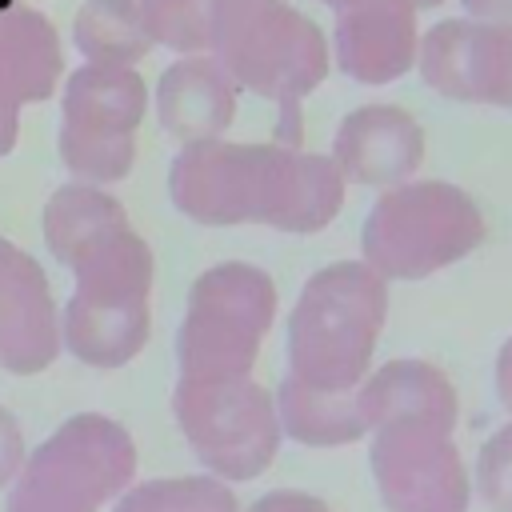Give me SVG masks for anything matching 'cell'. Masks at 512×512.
Wrapping results in <instances>:
<instances>
[{
	"label": "cell",
	"instance_id": "cell-1",
	"mask_svg": "<svg viewBox=\"0 0 512 512\" xmlns=\"http://www.w3.org/2000/svg\"><path fill=\"white\" fill-rule=\"evenodd\" d=\"M336 160L288 144L192 140L168 172L172 204L204 228L268 224L276 232H320L344 204Z\"/></svg>",
	"mask_w": 512,
	"mask_h": 512
},
{
	"label": "cell",
	"instance_id": "cell-2",
	"mask_svg": "<svg viewBox=\"0 0 512 512\" xmlns=\"http://www.w3.org/2000/svg\"><path fill=\"white\" fill-rule=\"evenodd\" d=\"M208 56L236 80L276 104V144L300 148V104L328 76L324 32L284 0H212Z\"/></svg>",
	"mask_w": 512,
	"mask_h": 512
},
{
	"label": "cell",
	"instance_id": "cell-3",
	"mask_svg": "<svg viewBox=\"0 0 512 512\" xmlns=\"http://www.w3.org/2000/svg\"><path fill=\"white\" fill-rule=\"evenodd\" d=\"M388 320V280L364 260L308 276L288 316V380L316 392H356Z\"/></svg>",
	"mask_w": 512,
	"mask_h": 512
},
{
	"label": "cell",
	"instance_id": "cell-4",
	"mask_svg": "<svg viewBox=\"0 0 512 512\" xmlns=\"http://www.w3.org/2000/svg\"><path fill=\"white\" fill-rule=\"evenodd\" d=\"M480 240L484 216L468 192L444 180H404L372 204L360 252L384 280H420L464 260Z\"/></svg>",
	"mask_w": 512,
	"mask_h": 512
},
{
	"label": "cell",
	"instance_id": "cell-5",
	"mask_svg": "<svg viewBox=\"0 0 512 512\" xmlns=\"http://www.w3.org/2000/svg\"><path fill=\"white\" fill-rule=\"evenodd\" d=\"M136 444L124 424L100 412L64 420L16 472L8 512H100L128 488Z\"/></svg>",
	"mask_w": 512,
	"mask_h": 512
},
{
	"label": "cell",
	"instance_id": "cell-6",
	"mask_svg": "<svg viewBox=\"0 0 512 512\" xmlns=\"http://www.w3.org/2000/svg\"><path fill=\"white\" fill-rule=\"evenodd\" d=\"M276 320L272 276L256 264H216L196 276L176 336L180 380L252 376L260 340Z\"/></svg>",
	"mask_w": 512,
	"mask_h": 512
},
{
	"label": "cell",
	"instance_id": "cell-7",
	"mask_svg": "<svg viewBox=\"0 0 512 512\" xmlns=\"http://www.w3.org/2000/svg\"><path fill=\"white\" fill-rule=\"evenodd\" d=\"M144 80L120 64H80L64 80L60 160L84 184H116L136 164V128L144 120Z\"/></svg>",
	"mask_w": 512,
	"mask_h": 512
},
{
	"label": "cell",
	"instance_id": "cell-8",
	"mask_svg": "<svg viewBox=\"0 0 512 512\" xmlns=\"http://www.w3.org/2000/svg\"><path fill=\"white\" fill-rule=\"evenodd\" d=\"M172 412L200 456L224 480L260 476L280 448L276 400L252 380H180L172 392Z\"/></svg>",
	"mask_w": 512,
	"mask_h": 512
},
{
	"label": "cell",
	"instance_id": "cell-9",
	"mask_svg": "<svg viewBox=\"0 0 512 512\" xmlns=\"http://www.w3.org/2000/svg\"><path fill=\"white\" fill-rule=\"evenodd\" d=\"M456 416L372 420V476L388 512H468V472L452 444Z\"/></svg>",
	"mask_w": 512,
	"mask_h": 512
},
{
	"label": "cell",
	"instance_id": "cell-10",
	"mask_svg": "<svg viewBox=\"0 0 512 512\" xmlns=\"http://www.w3.org/2000/svg\"><path fill=\"white\" fill-rule=\"evenodd\" d=\"M416 64L444 100L512 108V20H440L424 32Z\"/></svg>",
	"mask_w": 512,
	"mask_h": 512
},
{
	"label": "cell",
	"instance_id": "cell-11",
	"mask_svg": "<svg viewBox=\"0 0 512 512\" xmlns=\"http://www.w3.org/2000/svg\"><path fill=\"white\" fill-rule=\"evenodd\" d=\"M60 348V308L44 268L0 236V368L32 376L44 372Z\"/></svg>",
	"mask_w": 512,
	"mask_h": 512
},
{
	"label": "cell",
	"instance_id": "cell-12",
	"mask_svg": "<svg viewBox=\"0 0 512 512\" xmlns=\"http://www.w3.org/2000/svg\"><path fill=\"white\" fill-rule=\"evenodd\" d=\"M332 12V52L348 80L392 84L416 64L420 36L412 0H340Z\"/></svg>",
	"mask_w": 512,
	"mask_h": 512
},
{
	"label": "cell",
	"instance_id": "cell-13",
	"mask_svg": "<svg viewBox=\"0 0 512 512\" xmlns=\"http://www.w3.org/2000/svg\"><path fill=\"white\" fill-rule=\"evenodd\" d=\"M332 160L352 184H404L424 160V128L404 108L364 104L340 120Z\"/></svg>",
	"mask_w": 512,
	"mask_h": 512
},
{
	"label": "cell",
	"instance_id": "cell-14",
	"mask_svg": "<svg viewBox=\"0 0 512 512\" xmlns=\"http://www.w3.org/2000/svg\"><path fill=\"white\" fill-rule=\"evenodd\" d=\"M236 80L208 56H180L156 84V120L180 144L224 136L236 116Z\"/></svg>",
	"mask_w": 512,
	"mask_h": 512
},
{
	"label": "cell",
	"instance_id": "cell-15",
	"mask_svg": "<svg viewBox=\"0 0 512 512\" xmlns=\"http://www.w3.org/2000/svg\"><path fill=\"white\" fill-rule=\"evenodd\" d=\"M148 340V300H100L72 292L60 316V344L92 368L128 364Z\"/></svg>",
	"mask_w": 512,
	"mask_h": 512
},
{
	"label": "cell",
	"instance_id": "cell-16",
	"mask_svg": "<svg viewBox=\"0 0 512 512\" xmlns=\"http://www.w3.org/2000/svg\"><path fill=\"white\" fill-rule=\"evenodd\" d=\"M64 72L60 32L40 8L16 4L0 20V92L12 96L20 108L40 104L56 92Z\"/></svg>",
	"mask_w": 512,
	"mask_h": 512
},
{
	"label": "cell",
	"instance_id": "cell-17",
	"mask_svg": "<svg viewBox=\"0 0 512 512\" xmlns=\"http://www.w3.org/2000/svg\"><path fill=\"white\" fill-rule=\"evenodd\" d=\"M276 416L280 432H288L300 444L312 448H336L352 444L368 432L364 412H360V388L356 392H316L296 380H280L276 392Z\"/></svg>",
	"mask_w": 512,
	"mask_h": 512
},
{
	"label": "cell",
	"instance_id": "cell-18",
	"mask_svg": "<svg viewBox=\"0 0 512 512\" xmlns=\"http://www.w3.org/2000/svg\"><path fill=\"white\" fill-rule=\"evenodd\" d=\"M72 40L88 64H120V68H132L152 48V36L140 16V0H84L72 24Z\"/></svg>",
	"mask_w": 512,
	"mask_h": 512
},
{
	"label": "cell",
	"instance_id": "cell-19",
	"mask_svg": "<svg viewBox=\"0 0 512 512\" xmlns=\"http://www.w3.org/2000/svg\"><path fill=\"white\" fill-rule=\"evenodd\" d=\"M120 216H128L124 204L116 196L100 192V184H84V180L64 184L44 204V244L64 264L76 244H84L92 232H100L104 224H112Z\"/></svg>",
	"mask_w": 512,
	"mask_h": 512
},
{
	"label": "cell",
	"instance_id": "cell-20",
	"mask_svg": "<svg viewBox=\"0 0 512 512\" xmlns=\"http://www.w3.org/2000/svg\"><path fill=\"white\" fill-rule=\"evenodd\" d=\"M112 512H240V508L236 496L212 476H172L120 492Z\"/></svg>",
	"mask_w": 512,
	"mask_h": 512
},
{
	"label": "cell",
	"instance_id": "cell-21",
	"mask_svg": "<svg viewBox=\"0 0 512 512\" xmlns=\"http://www.w3.org/2000/svg\"><path fill=\"white\" fill-rule=\"evenodd\" d=\"M140 16L152 44H164L180 56L208 52L212 0H140Z\"/></svg>",
	"mask_w": 512,
	"mask_h": 512
},
{
	"label": "cell",
	"instance_id": "cell-22",
	"mask_svg": "<svg viewBox=\"0 0 512 512\" xmlns=\"http://www.w3.org/2000/svg\"><path fill=\"white\" fill-rule=\"evenodd\" d=\"M480 496L492 512H512V424H504L476 460Z\"/></svg>",
	"mask_w": 512,
	"mask_h": 512
},
{
	"label": "cell",
	"instance_id": "cell-23",
	"mask_svg": "<svg viewBox=\"0 0 512 512\" xmlns=\"http://www.w3.org/2000/svg\"><path fill=\"white\" fill-rule=\"evenodd\" d=\"M24 464V436H20V424L12 420L8 408H0V488L16 480Z\"/></svg>",
	"mask_w": 512,
	"mask_h": 512
},
{
	"label": "cell",
	"instance_id": "cell-24",
	"mask_svg": "<svg viewBox=\"0 0 512 512\" xmlns=\"http://www.w3.org/2000/svg\"><path fill=\"white\" fill-rule=\"evenodd\" d=\"M252 512H332V508L304 492H268L264 500L252 504Z\"/></svg>",
	"mask_w": 512,
	"mask_h": 512
},
{
	"label": "cell",
	"instance_id": "cell-25",
	"mask_svg": "<svg viewBox=\"0 0 512 512\" xmlns=\"http://www.w3.org/2000/svg\"><path fill=\"white\" fill-rule=\"evenodd\" d=\"M16 128H20V104H16L12 96L0 92V156L12 152V144H16Z\"/></svg>",
	"mask_w": 512,
	"mask_h": 512
},
{
	"label": "cell",
	"instance_id": "cell-26",
	"mask_svg": "<svg viewBox=\"0 0 512 512\" xmlns=\"http://www.w3.org/2000/svg\"><path fill=\"white\" fill-rule=\"evenodd\" d=\"M472 20H512V0H460Z\"/></svg>",
	"mask_w": 512,
	"mask_h": 512
},
{
	"label": "cell",
	"instance_id": "cell-27",
	"mask_svg": "<svg viewBox=\"0 0 512 512\" xmlns=\"http://www.w3.org/2000/svg\"><path fill=\"white\" fill-rule=\"evenodd\" d=\"M496 392H500L504 408L512 412V340L500 348V360H496Z\"/></svg>",
	"mask_w": 512,
	"mask_h": 512
},
{
	"label": "cell",
	"instance_id": "cell-28",
	"mask_svg": "<svg viewBox=\"0 0 512 512\" xmlns=\"http://www.w3.org/2000/svg\"><path fill=\"white\" fill-rule=\"evenodd\" d=\"M16 4H20V0H0V20H4V16H8Z\"/></svg>",
	"mask_w": 512,
	"mask_h": 512
},
{
	"label": "cell",
	"instance_id": "cell-29",
	"mask_svg": "<svg viewBox=\"0 0 512 512\" xmlns=\"http://www.w3.org/2000/svg\"><path fill=\"white\" fill-rule=\"evenodd\" d=\"M416 8H436V4H444V0H412Z\"/></svg>",
	"mask_w": 512,
	"mask_h": 512
},
{
	"label": "cell",
	"instance_id": "cell-30",
	"mask_svg": "<svg viewBox=\"0 0 512 512\" xmlns=\"http://www.w3.org/2000/svg\"><path fill=\"white\" fill-rule=\"evenodd\" d=\"M324 4H328V8H336V4H340V0H324Z\"/></svg>",
	"mask_w": 512,
	"mask_h": 512
}]
</instances>
